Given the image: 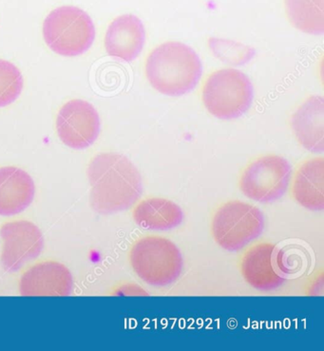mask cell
Segmentation results:
<instances>
[{
    "mask_svg": "<svg viewBox=\"0 0 324 351\" xmlns=\"http://www.w3.org/2000/svg\"><path fill=\"white\" fill-rule=\"evenodd\" d=\"M90 202L95 212L111 215L128 210L140 199L142 177L126 156L102 153L88 167Z\"/></svg>",
    "mask_w": 324,
    "mask_h": 351,
    "instance_id": "1",
    "label": "cell"
},
{
    "mask_svg": "<svg viewBox=\"0 0 324 351\" xmlns=\"http://www.w3.org/2000/svg\"><path fill=\"white\" fill-rule=\"evenodd\" d=\"M146 76L152 88L170 97L194 90L202 73L201 59L181 42H167L153 49L146 61Z\"/></svg>",
    "mask_w": 324,
    "mask_h": 351,
    "instance_id": "2",
    "label": "cell"
},
{
    "mask_svg": "<svg viewBox=\"0 0 324 351\" xmlns=\"http://www.w3.org/2000/svg\"><path fill=\"white\" fill-rule=\"evenodd\" d=\"M130 266L148 285L165 287L174 283L182 274V254L165 237L148 236L138 239L130 252Z\"/></svg>",
    "mask_w": 324,
    "mask_h": 351,
    "instance_id": "3",
    "label": "cell"
},
{
    "mask_svg": "<svg viewBox=\"0 0 324 351\" xmlns=\"http://www.w3.org/2000/svg\"><path fill=\"white\" fill-rule=\"evenodd\" d=\"M205 108L214 117L234 120L246 114L254 99L251 79L236 69L215 71L205 81L202 93Z\"/></svg>",
    "mask_w": 324,
    "mask_h": 351,
    "instance_id": "4",
    "label": "cell"
},
{
    "mask_svg": "<svg viewBox=\"0 0 324 351\" xmlns=\"http://www.w3.org/2000/svg\"><path fill=\"white\" fill-rule=\"evenodd\" d=\"M47 45L62 56H80L88 51L95 38V24L83 10L62 6L48 14L43 23Z\"/></svg>",
    "mask_w": 324,
    "mask_h": 351,
    "instance_id": "5",
    "label": "cell"
},
{
    "mask_svg": "<svg viewBox=\"0 0 324 351\" xmlns=\"http://www.w3.org/2000/svg\"><path fill=\"white\" fill-rule=\"evenodd\" d=\"M264 229L261 210L240 200L221 205L212 217V236L218 245L229 252L246 248L263 234Z\"/></svg>",
    "mask_w": 324,
    "mask_h": 351,
    "instance_id": "6",
    "label": "cell"
},
{
    "mask_svg": "<svg viewBox=\"0 0 324 351\" xmlns=\"http://www.w3.org/2000/svg\"><path fill=\"white\" fill-rule=\"evenodd\" d=\"M292 167L279 155L262 156L244 169L240 180V189L244 196L261 204H270L288 192Z\"/></svg>",
    "mask_w": 324,
    "mask_h": 351,
    "instance_id": "7",
    "label": "cell"
},
{
    "mask_svg": "<svg viewBox=\"0 0 324 351\" xmlns=\"http://www.w3.org/2000/svg\"><path fill=\"white\" fill-rule=\"evenodd\" d=\"M286 254L275 244L259 242L242 254L241 273L248 285L262 291H275L288 274Z\"/></svg>",
    "mask_w": 324,
    "mask_h": 351,
    "instance_id": "8",
    "label": "cell"
},
{
    "mask_svg": "<svg viewBox=\"0 0 324 351\" xmlns=\"http://www.w3.org/2000/svg\"><path fill=\"white\" fill-rule=\"evenodd\" d=\"M100 118L95 106L74 99L62 106L56 119L59 139L73 149H85L97 140Z\"/></svg>",
    "mask_w": 324,
    "mask_h": 351,
    "instance_id": "9",
    "label": "cell"
},
{
    "mask_svg": "<svg viewBox=\"0 0 324 351\" xmlns=\"http://www.w3.org/2000/svg\"><path fill=\"white\" fill-rule=\"evenodd\" d=\"M1 261L9 271H16L36 259L44 247L43 234L33 222H7L0 229Z\"/></svg>",
    "mask_w": 324,
    "mask_h": 351,
    "instance_id": "10",
    "label": "cell"
},
{
    "mask_svg": "<svg viewBox=\"0 0 324 351\" xmlns=\"http://www.w3.org/2000/svg\"><path fill=\"white\" fill-rule=\"evenodd\" d=\"M73 286V276L66 266L56 261H44L22 274L19 291L23 296H68Z\"/></svg>",
    "mask_w": 324,
    "mask_h": 351,
    "instance_id": "11",
    "label": "cell"
},
{
    "mask_svg": "<svg viewBox=\"0 0 324 351\" xmlns=\"http://www.w3.org/2000/svg\"><path fill=\"white\" fill-rule=\"evenodd\" d=\"M144 25L133 14H123L111 22L105 36V49L111 58L135 60L144 48Z\"/></svg>",
    "mask_w": 324,
    "mask_h": 351,
    "instance_id": "12",
    "label": "cell"
},
{
    "mask_svg": "<svg viewBox=\"0 0 324 351\" xmlns=\"http://www.w3.org/2000/svg\"><path fill=\"white\" fill-rule=\"evenodd\" d=\"M297 140L312 153L324 152V99L314 95L304 101L291 117Z\"/></svg>",
    "mask_w": 324,
    "mask_h": 351,
    "instance_id": "13",
    "label": "cell"
},
{
    "mask_svg": "<svg viewBox=\"0 0 324 351\" xmlns=\"http://www.w3.org/2000/svg\"><path fill=\"white\" fill-rule=\"evenodd\" d=\"M36 186L31 176L19 167H0V216H14L33 202Z\"/></svg>",
    "mask_w": 324,
    "mask_h": 351,
    "instance_id": "14",
    "label": "cell"
},
{
    "mask_svg": "<svg viewBox=\"0 0 324 351\" xmlns=\"http://www.w3.org/2000/svg\"><path fill=\"white\" fill-rule=\"evenodd\" d=\"M292 196L311 211L324 209V160L314 158L301 165L294 178Z\"/></svg>",
    "mask_w": 324,
    "mask_h": 351,
    "instance_id": "15",
    "label": "cell"
},
{
    "mask_svg": "<svg viewBox=\"0 0 324 351\" xmlns=\"http://www.w3.org/2000/svg\"><path fill=\"white\" fill-rule=\"evenodd\" d=\"M132 217L142 228L155 231L176 228L184 219V214L179 205L162 197L142 200L136 205Z\"/></svg>",
    "mask_w": 324,
    "mask_h": 351,
    "instance_id": "16",
    "label": "cell"
},
{
    "mask_svg": "<svg viewBox=\"0 0 324 351\" xmlns=\"http://www.w3.org/2000/svg\"><path fill=\"white\" fill-rule=\"evenodd\" d=\"M286 14L292 25L313 36L324 33V0H286Z\"/></svg>",
    "mask_w": 324,
    "mask_h": 351,
    "instance_id": "17",
    "label": "cell"
},
{
    "mask_svg": "<svg viewBox=\"0 0 324 351\" xmlns=\"http://www.w3.org/2000/svg\"><path fill=\"white\" fill-rule=\"evenodd\" d=\"M23 90V77L16 66L0 59V108L11 105Z\"/></svg>",
    "mask_w": 324,
    "mask_h": 351,
    "instance_id": "18",
    "label": "cell"
}]
</instances>
